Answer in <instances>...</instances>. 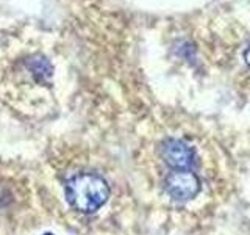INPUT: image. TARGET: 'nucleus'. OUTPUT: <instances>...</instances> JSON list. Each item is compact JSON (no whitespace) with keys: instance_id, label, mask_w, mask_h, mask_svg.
I'll return each instance as SVG.
<instances>
[{"instance_id":"1","label":"nucleus","mask_w":250,"mask_h":235,"mask_svg":"<svg viewBox=\"0 0 250 235\" xmlns=\"http://www.w3.org/2000/svg\"><path fill=\"white\" fill-rule=\"evenodd\" d=\"M64 193L70 207L89 215L105 206L109 198V187L104 177L92 172H80L67 180Z\"/></svg>"},{"instance_id":"2","label":"nucleus","mask_w":250,"mask_h":235,"mask_svg":"<svg viewBox=\"0 0 250 235\" xmlns=\"http://www.w3.org/2000/svg\"><path fill=\"white\" fill-rule=\"evenodd\" d=\"M164 190L177 202L191 201L200 193V179L191 169L172 171L164 179Z\"/></svg>"},{"instance_id":"3","label":"nucleus","mask_w":250,"mask_h":235,"mask_svg":"<svg viewBox=\"0 0 250 235\" xmlns=\"http://www.w3.org/2000/svg\"><path fill=\"white\" fill-rule=\"evenodd\" d=\"M160 155L163 162L174 171L191 169L195 164V151L183 140L169 138L160 146Z\"/></svg>"},{"instance_id":"4","label":"nucleus","mask_w":250,"mask_h":235,"mask_svg":"<svg viewBox=\"0 0 250 235\" xmlns=\"http://www.w3.org/2000/svg\"><path fill=\"white\" fill-rule=\"evenodd\" d=\"M27 66H28L30 72L33 74V77L39 82H45L47 78H50L52 70H53L50 61L44 57H35V58L28 60Z\"/></svg>"},{"instance_id":"5","label":"nucleus","mask_w":250,"mask_h":235,"mask_svg":"<svg viewBox=\"0 0 250 235\" xmlns=\"http://www.w3.org/2000/svg\"><path fill=\"white\" fill-rule=\"evenodd\" d=\"M244 58H246V63L250 66V49H247L246 52H244Z\"/></svg>"},{"instance_id":"6","label":"nucleus","mask_w":250,"mask_h":235,"mask_svg":"<svg viewBox=\"0 0 250 235\" xmlns=\"http://www.w3.org/2000/svg\"><path fill=\"white\" fill-rule=\"evenodd\" d=\"M44 235H53V234H44Z\"/></svg>"}]
</instances>
